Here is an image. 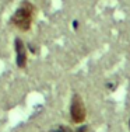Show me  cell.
Returning <instances> with one entry per match:
<instances>
[{
  "mask_svg": "<svg viewBox=\"0 0 130 132\" xmlns=\"http://www.w3.org/2000/svg\"><path fill=\"white\" fill-rule=\"evenodd\" d=\"M14 51H15V63L20 69H24L28 62V51L27 45L20 38H15L14 41Z\"/></svg>",
  "mask_w": 130,
  "mask_h": 132,
  "instance_id": "cell-3",
  "label": "cell"
},
{
  "mask_svg": "<svg viewBox=\"0 0 130 132\" xmlns=\"http://www.w3.org/2000/svg\"><path fill=\"white\" fill-rule=\"evenodd\" d=\"M35 6L29 2H23L15 13L11 15L10 23L20 31H29L34 23V17H35Z\"/></svg>",
  "mask_w": 130,
  "mask_h": 132,
  "instance_id": "cell-1",
  "label": "cell"
},
{
  "mask_svg": "<svg viewBox=\"0 0 130 132\" xmlns=\"http://www.w3.org/2000/svg\"><path fill=\"white\" fill-rule=\"evenodd\" d=\"M52 132H87V127H81L76 131L70 129V128H67V127H57L56 129H53Z\"/></svg>",
  "mask_w": 130,
  "mask_h": 132,
  "instance_id": "cell-4",
  "label": "cell"
},
{
  "mask_svg": "<svg viewBox=\"0 0 130 132\" xmlns=\"http://www.w3.org/2000/svg\"><path fill=\"white\" fill-rule=\"evenodd\" d=\"M129 128H130V119H129Z\"/></svg>",
  "mask_w": 130,
  "mask_h": 132,
  "instance_id": "cell-6",
  "label": "cell"
},
{
  "mask_svg": "<svg viewBox=\"0 0 130 132\" xmlns=\"http://www.w3.org/2000/svg\"><path fill=\"white\" fill-rule=\"evenodd\" d=\"M87 117V110L83 98L78 94H74L72 103H70V118L74 124H83Z\"/></svg>",
  "mask_w": 130,
  "mask_h": 132,
  "instance_id": "cell-2",
  "label": "cell"
},
{
  "mask_svg": "<svg viewBox=\"0 0 130 132\" xmlns=\"http://www.w3.org/2000/svg\"><path fill=\"white\" fill-rule=\"evenodd\" d=\"M73 27L77 28V27H78V23H77V21H74V23H73Z\"/></svg>",
  "mask_w": 130,
  "mask_h": 132,
  "instance_id": "cell-5",
  "label": "cell"
}]
</instances>
